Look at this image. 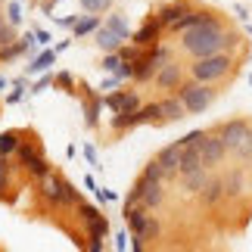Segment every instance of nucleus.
I'll use <instances>...</instances> for the list:
<instances>
[{
	"label": "nucleus",
	"mask_w": 252,
	"mask_h": 252,
	"mask_svg": "<svg viewBox=\"0 0 252 252\" xmlns=\"http://www.w3.org/2000/svg\"><path fill=\"white\" fill-rule=\"evenodd\" d=\"M181 37H184V41H181V44H184V50H187L190 56H196V60L224 50V28H221V22H218L215 16L202 19L199 25L184 28Z\"/></svg>",
	"instance_id": "f257e3e1"
},
{
	"label": "nucleus",
	"mask_w": 252,
	"mask_h": 252,
	"mask_svg": "<svg viewBox=\"0 0 252 252\" xmlns=\"http://www.w3.org/2000/svg\"><path fill=\"white\" fill-rule=\"evenodd\" d=\"M230 56L221 50V53H212V56H202V60H196L190 65V75L193 81H202V84H212V81H221L224 75L230 72Z\"/></svg>",
	"instance_id": "f03ea898"
},
{
	"label": "nucleus",
	"mask_w": 252,
	"mask_h": 252,
	"mask_svg": "<svg viewBox=\"0 0 252 252\" xmlns=\"http://www.w3.org/2000/svg\"><path fill=\"white\" fill-rule=\"evenodd\" d=\"M178 96H181V103H184V109H187V115H199V112L209 109V103H212V96H215V91H212L209 84H202V81H187V84L181 81Z\"/></svg>",
	"instance_id": "7ed1b4c3"
},
{
	"label": "nucleus",
	"mask_w": 252,
	"mask_h": 252,
	"mask_svg": "<svg viewBox=\"0 0 252 252\" xmlns=\"http://www.w3.org/2000/svg\"><path fill=\"white\" fill-rule=\"evenodd\" d=\"M125 224H128L131 237H140V240H153L162 230V224L156 221V215H150V209H143V206L125 212Z\"/></svg>",
	"instance_id": "20e7f679"
},
{
	"label": "nucleus",
	"mask_w": 252,
	"mask_h": 252,
	"mask_svg": "<svg viewBox=\"0 0 252 252\" xmlns=\"http://www.w3.org/2000/svg\"><path fill=\"white\" fill-rule=\"evenodd\" d=\"M16 156H19V162H22V168L28 171V174H34L37 181L44 178V174H50V162H47L41 153H37L32 143H19V150H16Z\"/></svg>",
	"instance_id": "39448f33"
},
{
	"label": "nucleus",
	"mask_w": 252,
	"mask_h": 252,
	"mask_svg": "<svg viewBox=\"0 0 252 252\" xmlns=\"http://www.w3.org/2000/svg\"><path fill=\"white\" fill-rule=\"evenodd\" d=\"M199 156H202V165L212 168V165H218L221 159L227 156V143L218 137V134H206L199 143Z\"/></svg>",
	"instance_id": "423d86ee"
},
{
	"label": "nucleus",
	"mask_w": 252,
	"mask_h": 252,
	"mask_svg": "<svg viewBox=\"0 0 252 252\" xmlns=\"http://www.w3.org/2000/svg\"><path fill=\"white\" fill-rule=\"evenodd\" d=\"M103 106L109 112H134V109H140V96L134 91H112L103 96Z\"/></svg>",
	"instance_id": "0eeeda50"
},
{
	"label": "nucleus",
	"mask_w": 252,
	"mask_h": 252,
	"mask_svg": "<svg viewBox=\"0 0 252 252\" xmlns=\"http://www.w3.org/2000/svg\"><path fill=\"white\" fill-rule=\"evenodd\" d=\"M218 137L227 143V150H237L240 143H243L246 137H252V128L246 122H240V119H234V122H224L218 128Z\"/></svg>",
	"instance_id": "6e6552de"
},
{
	"label": "nucleus",
	"mask_w": 252,
	"mask_h": 252,
	"mask_svg": "<svg viewBox=\"0 0 252 252\" xmlns=\"http://www.w3.org/2000/svg\"><path fill=\"white\" fill-rule=\"evenodd\" d=\"M162 32H165V25L159 22V16H150L147 22L134 32V44H137V47H153V44H159Z\"/></svg>",
	"instance_id": "1a4fd4ad"
},
{
	"label": "nucleus",
	"mask_w": 252,
	"mask_h": 252,
	"mask_svg": "<svg viewBox=\"0 0 252 252\" xmlns=\"http://www.w3.org/2000/svg\"><path fill=\"white\" fill-rule=\"evenodd\" d=\"M153 81H156L159 91H178L181 81H184V72H181V65H178V63H171V60H168V63L156 72V78H153Z\"/></svg>",
	"instance_id": "9d476101"
},
{
	"label": "nucleus",
	"mask_w": 252,
	"mask_h": 252,
	"mask_svg": "<svg viewBox=\"0 0 252 252\" xmlns=\"http://www.w3.org/2000/svg\"><path fill=\"white\" fill-rule=\"evenodd\" d=\"M199 168H206V165H202V156H199V143H187V147H181L178 174H190V171H199Z\"/></svg>",
	"instance_id": "9b49d317"
},
{
	"label": "nucleus",
	"mask_w": 252,
	"mask_h": 252,
	"mask_svg": "<svg viewBox=\"0 0 252 252\" xmlns=\"http://www.w3.org/2000/svg\"><path fill=\"white\" fill-rule=\"evenodd\" d=\"M221 199H224V181H221V178H209L206 187L199 190V202L209 206V209H215Z\"/></svg>",
	"instance_id": "f8f14e48"
},
{
	"label": "nucleus",
	"mask_w": 252,
	"mask_h": 252,
	"mask_svg": "<svg viewBox=\"0 0 252 252\" xmlns=\"http://www.w3.org/2000/svg\"><path fill=\"white\" fill-rule=\"evenodd\" d=\"M125 44V37L115 32V28H109V25H100L96 28V47H100V50H106V53H112V50H119V47Z\"/></svg>",
	"instance_id": "ddd939ff"
},
{
	"label": "nucleus",
	"mask_w": 252,
	"mask_h": 252,
	"mask_svg": "<svg viewBox=\"0 0 252 252\" xmlns=\"http://www.w3.org/2000/svg\"><path fill=\"white\" fill-rule=\"evenodd\" d=\"M41 199L50 209L60 206V178H56V174H44L41 178Z\"/></svg>",
	"instance_id": "4468645a"
},
{
	"label": "nucleus",
	"mask_w": 252,
	"mask_h": 252,
	"mask_svg": "<svg viewBox=\"0 0 252 252\" xmlns=\"http://www.w3.org/2000/svg\"><path fill=\"white\" fill-rule=\"evenodd\" d=\"M156 72H159V65L143 53L140 60H134V75H131V78L134 81H153V78H156Z\"/></svg>",
	"instance_id": "2eb2a0df"
},
{
	"label": "nucleus",
	"mask_w": 252,
	"mask_h": 252,
	"mask_svg": "<svg viewBox=\"0 0 252 252\" xmlns=\"http://www.w3.org/2000/svg\"><path fill=\"white\" fill-rule=\"evenodd\" d=\"M187 9H190V3H187V0H174V3H165V6H162L156 16H159V22L168 28V25L174 22V19H181L184 13H187Z\"/></svg>",
	"instance_id": "dca6fc26"
},
{
	"label": "nucleus",
	"mask_w": 252,
	"mask_h": 252,
	"mask_svg": "<svg viewBox=\"0 0 252 252\" xmlns=\"http://www.w3.org/2000/svg\"><path fill=\"white\" fill-rule=\"evenodd\" d=\"M156 159L162 162V168H165L171 178H174V174H178V162H181V143H171V147H165Z\"/></svg>",
	"instance_id": "f3484780"
},
{
	"label": "nucleus",
	"mask_w": 252,
	"mask_h": 252,
	"mask_svg": "<svg viewBox=\"0 0 252 252\" xmlns=\"http://www.w3.org/2000/svg\"><path fill=\"white\" fill-rule=\"evenodd\" d=\"M184 115H187V109H184L181 96H165L162 100V119L165 122H181Z\"/></svg>",
	"instance_id": "a211bd4d"
},
{
	"label": "nucleus",
	"mask_w": 252,
	"mask_h": 252,
	"mask_svg": "<svg viewBox=\"0 0 252 252\" xmlns=\"http://www.w3.org/2000/svg\"><path fill=\"white\" fill-rule=\"evenodd\" d=\"M100 109H103V96H96L94 91H87V106H84L87 128H96V125H100Z\"/></svg>",
	"instance_id": "6ab92c4d"
},
{
	"label": "nucleus",
	"mask_w": 252,
	"mask_h": 252,
	"mask_svg": "<svg viewBox=\"0 0 252 252\" xmlns=\"http://www.w3.org/2000/svg\"><path fill=\"white\" fill-rule=\"evenodd\" d=\"M53 63H56V50H41V53L32 60V65H25V72H28V75H41V72L50 69Z\"/></svg>",
	"instance_id": "aec40b11"
},
{
	"label": "nucleus",
	"mask_w": 252,
	"mask_h": 252,
	"mask_svg": "<svg viewBox=\"0 0 252 252\" xmlns=\"http://www.w3.org/2000/svg\"><path fill=\"white\" fill-rule=\"evenodd\" d=\"M181 178H184V190H187V193H196V196H199V190L206 187V181H209V168H199V171L181 174Z\"/></svg>",
	"instance_id": "412c9836"
},
{
	"label": "nucleus",
	"mask_w": 252,
	"mask_h": 252,
	"mask_svg": "<svg viewBox=\"0 0 252 252\" xmlns=\"http://www.w3.org/2000/svg\"><path fill=\"white\" fill-rule=\"evenodd\" d=\"M137 125H140V119H137V109H134V112H112V131L125 134V131L137 128Z\"/></svg>",
	"instance_id": "4be33fe9"
},
{
	"label": "nucleus",
	"mask_w": 252,
	"mask_h": 252,
	"mask_svg": "<svg viewBox=\"0 0 252 252\" xmlns=\"http://www.w3.org/2000/svg\"><path fill=\"white\" fill-rule=\"evenodd\" d=\"M137 119L140 125H162L165 119H162V103H147L137 109Z\"/></svg>",
	"instance_id": "5701e85b"
},
{
	"label": "nucleus",
	"mask_w": 252,
	"mask_h": 252,
	"mask_svg": "<svg viewBox=\"0 0 252 252\" xmlns=\"http://www.w3.org/2000/svg\"><path fill=\"white\" fill-rule=\"evenodd\" d=\"M103 25V19L100 16H78V22H75V28H72V34L75 37H84V34H94L96 28Z\"/></svg>",
	"instance_id": "b1692460"
},
{
	"label": "nucleus",
	"mask_w": 252,
	"mask_h": 252,
	"mask_svg": "<svg viewBox=\"0 0 252 252\" xmlns=\"http://www.w3.org/2000/svg\"><path fill=\"white\" fill-rule=\"evenodd\" d=\"M78 202H81L78 190H75L65 178H60V206H78Z\"/></svg>",
	"instance_id": "393cba45"
},
{
	"label": "nucleus",
	"mask_w": 252,
	"mask_h": 252,
	"mask_svg": "<svg viewBox=\"0 0 252 252\" xmlns=\"http://www.w3.org/2000/svg\"><path fill=\"white\" fill-rule=\"evenodd\" d=\"M19 150V134L16 131H3L0 134V156H13V153Z\"/></svg>",
	"instance_id": "a878e982"
},
{
	"label": "nucleus",
	"mask_w": 252,
	"mask_h": 252,
	"mask_svg": "<svg viewBox=\"0 0 252 252\" xmlns=\"http://www.w3.org/2000/svg\"><path fill=\"white\" fill-rule=\"evenodd\" d=\"M140 178H147V181H168L171 174L162 168V162H159V159H153V162H147V168H143Z\"/></svg>",
	"instance_id": "bb28decb"
},
{
	"label": "nucleus",
	"mask_w": 252,
	"mask_h": 252,
	"mask_svg": "<svg viewBox=\"0 0 252 252\" xmlns=\"http://www.w3.org/2000/svg\"><path fill=\"white\" fill-rule=\"evenodd\" d=\"M240 193H243V174L234 171L224 178V196H240Z\"/></svg>",
	"instance_id": "cd10ccee"
},
{
	"label": "nucleus",
	"mask_w": 252,
	"mask_h": 252,
	"mask_svg": "<svg viewBox=\"0 0 252 252\" xmlns=\"http://www.w3.org/2000/svg\"><path fill=\"white\" fill-rule=\"evenodd\" d=\"M87 237H109V218L100 215L96 221H91L87 224Z\"/></svg>",
	"instance_id": "c85d7f7f"
},
{
	"label": "nucleus",
	"mask_w": 252,
	"mask_h": 252,
	"mask_svg": "<svg viewBox=\"0 0 252 252\" xmlns=\"http://www.w3.org/2000/svg\"><path fill=\"white\" fill-rule=\"evenodd\" d=\"M75 209H78V215H81V221H84V227L91 224V221H96V218H100V209L87 206V202H78V206H75Z\"/></svg>",
	"instance_id": "c756f323"
},
{
	"label": "nucleus",
	"mask_w": 252,
	"mask_h": 252,
	"mask_svg": "<svg viewBox=\"0 0 252 252\" xmlns=\"http://www.w3.org/2000/svg\"><path fill=\"white\" fill-rule=\"evenodd\" d=\"M106 25H109V28H115V32H119V34L125 37V41L131 37V32H128V22H125V16H119V13H115V16H109V22H106Z\"/></svg>",
	"instance_id": "7c9ffc66"
},
{
	"label": "nucleus",
	"mask_w": 252,
	"mask_h": 252,
	"mask_svg": "<svg viewBox=\"0 0 252 252\" xmlns=\"http://www.w3.org/2000/svg\"><path fill=\"white\" fill-rule=\"evenodd\" d=\"M119 65H122V56H119V50H112V53H106V60L100 63V69L103 72H119Z\"/></svg>",
	"instance_id": "2f4dec72"
},
{
	"label": "nucleus",
	"mask_w": 252,
	"mask_h": 252,
	"mask_svg": "<svg viewBox=\"0 0 252 252\" xmlns=\"http://www.w3.org/2000/svg\"><path fill=\"white\" fill-rule=\"evenodd\" d=\"M112 0H81V9H87V13H103V9H109Z\"/></svg>",
	"instance_id": "473e14b6"
},
{
	"label": "nucleus",
	"mask_w": 252,
	"mask_h": 252,
	"mask_svg": "<svg viewBox=\"0 0 252 252\" xmlns=\"http://www.w3.org/2000/svg\"><path fill=\"white\" fill-rule=\"evenodd\" d=\"M6 22L13 25V28H19V22H22V6H19V0H13V3H9V9H6Z\"/></svg>",
	"instance_id": "72a5a7b5"
},
{
	"label": "nucleus",
	"mask_w": 252,
	"mask_h": 252,
	"mask_svg": "<svg viewBox=\"0 0 252 252\" xmlns=\"http://www.w3.org/2000/svg\"><path fill=\"white\" fill-rule=\"evenodd\" d=\"M53 84V75H47V72H41V78H37L32 87H28V94H41V91H47V87Z\"/></svg>",
	"instance_id": "f704fd0d"
},
{
	"label": "nucleus",
	"mask_w": 252,
	"mask_h": 252,
	"mask_svg": "<svg viewBox=\"0 0 252 252\" xmlns=\"http://www.w3.org/2000/svg\"><path fill=\"white\" fill-rule=\"evenodd\" d=\"M9 184V165H6V156H0V193L6 190Z\"/></svg>",
	"instance_id": "c9c22d12"
},
{
	"label": "nucleus",
	"mask_w": 252,
	"mask_h": 252,
	"mask_svg": "<svg viewBox=\"0 0 252 252\" xmlns=\"http://www.w3.org/2000/svg\"><path fill=\"white\" fill-rule=\"evenodd\" d=\"M53 84H56V87H65V91H72V87H75V78H72L69 72H60V78H53Z\"/></svg>",
	"instance_id": "e433bc0d"
},
{
	"label": "nucleus",
	"mask_w": 252,
	"mask_h": 252,
	"mask_svg": "<svg viewBox=\"0 0 252 252\" xmlns=\"http://www.w3.org/2000/svg\"><path fill=\"white\" fill-rule=\"evenodd\" d=\"M84 159H87V165L100 168V162H96V150H94V143H84Z\"/></svg>",
	"instance_id": "4c0bfd02"
},
{
	"label": "nucleus",
	"mask_w": 252,
	"mask_h": 252,
	"mask_svg": "<svg viewBox=\"0 0 252 252\" xmlns=\"http://www.w3.org/2000/svg\"><path fill=\"white\" fill-rule=\"evenodd\" d=\"M34 41H37V47H47L50 44V32L47 28H34Z\"/></svg>",
	"instance_id": "58836bf2"
},
{
	"label": "nucleus",
	"mask_w": 252,
	"mask_h": 252,
	"mask_svg": "<svg viewBox=\"0 0 252 252\" xmlns=\"http://www.w3.org/2000/svg\"><path fill=\"white\" fill-rule=\"evenodd\" d=\"M96 199H100V202H115L119 196H115L112 190H106V187H96Z\"/></svg>",
	"instance_id": "ea45409f"
},
{
	"label": "nucleus",
	"mask_w": 252,
	"mask_h": 252,
	"mask_svg": "<svg viewBox=\"0 0 252 252\" xmlns=\"http://www.w3.org/2000/svg\"><path fill=\"white\" fill-rule=\"evenodd\" d=\"M22 96H25V87H22V84H16V91H13V94H6V103L13 106V103L22 100Z\"/></svg>",
	"instance_id": "a19ab883"
},
{
	"label": "nucleus",
	"mask_w": 252,
	"mask_h": 252,
	"mask_svg": "<svg viewBox=\"0 0 252 252\" xmlns=\"http://www.w3.org/2000/svg\"><path fill=\"white\" fill-rule=\"evenodd\" d=\"M87 249H91V252H103V249H106L103 237H91V243H87Z\"/></svg>",
	"instance_id": "79ce46f5"
},
{
	"label": "nucleus",
	"mask_w": 252,
	"mask_h": 252,
	"mask_svg": "<svg viewBox=\"0 0 252 252\" xmlns=\"http://www.w3.org/2000/svg\"><path fill=\"white\" fill-rule=\"evenodd\" d=\"M56 22H60V25H65V28H75V22H78V16H56Z\"/></svg>",
	"instance_id": "37998d69"
},
{
	"label": "nucleus",
	"mask_w": 252,
	"mask_h": 252,
	"mask_svg": "<svg viewBox=\"0 0 252 252\" xmlns=\"http://www.w3.org/2000/svg\"><path fill=\"white\" fill-rule=\"evenodd\" d=\"M230 47H237V34H230V32H224V53L230 50Z\"/></svg>",
	"instance_id": "c03bdc74"
},
{
	"label": "nucleus",
	"mask_w": 252,
	"mask_h": 252,
	"mask_svg": "<svg viewBox=\"0 0 252 252\" xmlns=\"http://www.w3.org/2000/svg\"><path fill=\"white\" fill-rule=\"evenodd\" d=\"M115 249H131V243H128V237H125V234L115 237Z\"/></svg>",
	"instance_id": "a18cd8bd"
},
{
	"label": "nucleus",
	"mask_w": 252,
	"mask_h": 252,
	"mask_svg": "<svg viewBox=\"0 0 252 252\" xmlns=\"http://www.w3.org/2000/svg\"><path fill=\"white\" fill-rule=\"evenodd\" d=\"M56 3H63V0H44V3H41V9H44V13H50V9H53Z\"/></svg>",
	"instance_id": "49530a36"
},
{
	"label": "nucleus",
	"mask_w": 252,
	"mask_h": 252,
	"mask_svg": "<svg viewBox=\"0 0 252 252\" xmlns=\"http://www.w3.org/2000/svg\"><path fill=\"white\" fill-rule=\"evenodd\" d=\"M84 187H87V190H96V181L91 178V174H87V178H84Z\"/></svg>",
	"instance_id": "de8ad7c7"
},
{
	"label": "nucleus",
	"mask_w": 252,
	"mask_h": 252,
	"mask_svg": "<svg viewBox=\"0 0 252 252\" xmlns=\"http://www.w3.org/2000/svg\"><path fill=\"white\" fill-rule=\"evenodd\" d=\"M3 87H6V78H0V94H3Z\"/></svg>",
	"instance_id": "09e8293b"
},
{
	"label": "nucleus",
	"mask_w": 252,
	"mask_h": 252,
	"mask_svg": "<svg viewBox=\"0 0 252 252\" xmlns=\"http://www.w3.org/2000/svg\"><path fill=\"white\" fill-rule=\"evenodd\" d=\"M249 84H252V75H249Z\"/></svg>",
	"instance_id": "8fccbe9b"
}]
</instances>
